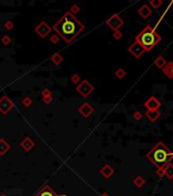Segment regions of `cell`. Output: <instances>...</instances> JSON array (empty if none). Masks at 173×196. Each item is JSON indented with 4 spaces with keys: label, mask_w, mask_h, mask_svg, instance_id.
<instances>
[{
    "label": "cell",
    "mask_w": 173,
    "mask_h": 196,
    "mask_svg": "<svg viewBox=\"0 0 173 196\" xmlns=\"http://www.w3.org/2000/svg\"><path fill=\"white\" fill-rule=\"evenodd\" d=\"M85 26L77 20L69 11L64 13V15L53 26V30L60 36L66 43H72L82 31H84Z\"/></svg>",
    "instance_id": "6da1fadb"
},
{
    "label": "cell",
    "mask_w": 173,
    "mask_h": 196,
    "mask_svg": "<svg viewBox=\"0 0 173 196\" xmlns=\"http://www.w3.org/2000/svg\"><path fill=\"white\" fill-rule=\"evenodd\" d=\"M146 156L158 169H164L173 158V151L163 142H158Z\"/></svg>",
    "instance_id": "7a4b0ae2"
},
{
    "label": "cell",
    "mask_w": 173,
    "mask_h": 196,
    "mask_svg": "<svg viewBox=\"0 0 173 196\" xmlns=\"http://www.w3.org/2000/svg\"><path fill=\"white\" fill-rule=\"evenodd\" d=\"M160 41V35L151 26H147L136 38V42L143 47L145 51H151Z\"/></svg>",
    "instance_id": "3957f363"
},
{
    "label": "cell",
    "mask_w": 173,
    "mask_h": 196,
    "mask_svg": "<svg viewBox=\"0 0 173 196\" xmlns=\"http://www.w3.org/2000/svg\"><path fill=\"white\" fill-rule=\"evenodd\" d=\"M77 91L82 97H87L94 91V86L88 80H82V82H80V84L77 87Z\"/></svg>",
    "instance_id": "277c9868"
},
{
    "label": "cell",
    "mask_w": 173,
    "mask_h": 196,
    "mask_svg": "<svg viewBox=\"0 0 173 196\" xmlns=\"http://www.w3.org/2000/svg\"><path fill=\"white\" fill-rule=\"evenodd\" d=\"M12 108H13V102L10 98L7 97L6 95H4V96L0 98V112L2 114H6Z\"/></svg>",
    "instance_id": "5b68a950"
},
{
    "label": "cell",
    "mask_w": 173,
    "mask_h": 196,
    "mask_svg": "<svg viewBox=\"0 0 173 196\" xmlns=\"http://www.w3.org/2000/svg\"><path fill=\"white\" fill-rule=\"evenodd\" d=\"M106 25H108L113 31H117L123 26V21L118 14H113L106 21Z\"/></svg>",
    "instance_id": "8992f818"
},
{
    "label": "cell",
    "mask_w": 173,
    "mask_h": 196,
    "mask_svg": "<svg viewBox=\"0 0 173 196\" xmlns=\"http://www.w3.org/2000/svg\"><path fill=\"white\" fill-rule=\"evenodd\" d=\"M35 31H36V33L40 36V37L45 38L50 34L51 28L46 21H42V23H40L39 25L37 26L36 29H35Z\"/></svg>",
    "instance_id": "52a82bcc"
},
{
    "label": "cell",
    "mask_w": 173,
    "mask_h": 196,
    "mask_svg": "<svg viewBox=\"0 0 173 196\" xmlns=\"http://www.w3.org/2000/svg\"><path fill=\"white\" fill-rule=\"evenodd\" d=\"M144 105L148 111H159V108H160L162 104L155 96H152L145 102Z\"/></svg>",
    "instance_id": "ba28073f"
},
{
    "label": "cell",
    "mask_w": 173,
    "mask_h": 196,
    "mask_svg": "<svg viewBox=\"0 0 173 196\" xmlns=\"http://www.w3.org/2000/svg\"><path fill=\"white\" fill-rule=\"evenodd\" d=\"M128 51L136 57V58H139V57L145 53V49L137 42H134L130 45L129 48H128Z\"/></svg>",
    "instance_id": "9c48e42d"
},
{
    "label": "cell",
    "mask_w": 173,
    "mask_h": 196,
    "mask_svg": "<svg viewBox=\"0 0 173 196\" xmlns=\"http://www.w3.org/2000/svg\"><path fill=\"white\" fill-rule=\"evenodd\" d=\"M79 112L82 114V116L88 118V116H90L94 112V108H93V106L89 103V102H85V103H82L79 107Z\"/></svg>",
    "instance_id": "30bf717a"
},
{
    "label": "cell",
    "mask_w": 173,
    "mask_h": 196,
    "mask_svg": "<svg viewBox=\"0 0 173 196\" xmlns=\"http://www.w3.org/2000/svg\"><path fill=\"white\" fill-rule=\"evenodd\" d=\"M35 196H66V195H58L52 190V188L49 185H45L40 189L39 192Z\"/></svg>",
    "instance_id": "8fae6325"
},
{
    "label": "cell",
    "mask_w": 173,
    "mask_h": 196,
    "mask_svg": "<svg viewBox=\"0 0 173 196\" xmlns=\"http://www.w3.org/2000/svg\"><path fill=\"white\" fill-rule=\"evenodd\" d=\"M137 13H139V14L144 18V20H147V18L152 14V8L148 4H144V5L137 10Z\"/></svg>",
    "instance_id": "7c38bea8"
},
{
    "label": "cell",
    "mask_w": 173,
    "mask_h": 196,
    "mask_svg": "<svg viewBox=\"0 0 173 196\" xmlns=\"http://www.w3.org/2000/svg\"><path fill=\"white\" fill-rule=\"evenodd\" d=\"M34 146H35V142L31 139L30 137H26L25 139L20 142V147H22L23 150H26V151L32 150L33 148H34Z\"/></svg>",
    "instance_id": "4fadbf2b"
},
{
    "label": "cell",
    "mask_w": 173,
    "mask_h": 196,
    "mask_svg": "<svg viewBox=\"0 0 173 196\" xmlns=\"http://www.w3.org/2000/svg\"><path fill=\"white\" fill-rule=\"evenodd\" d=\"M145 114H146V116L150 119L152 123L157 122L161 116V113H160V111H147Z\"/></svg>",
    "instance_id": "5bb4252c"
},
{
    "label": "cell",
    "mask_w": 173,
    "mask_h": 196,
    "mask_svg": "<svg viewBox=\"0 0 173 196\" xmlns=\"http://www.w3.org/2000/svg\"><path fill=\"white\" fill-rule=\"evenodd\" d=\"M162 71L166 77H168V79H173V61H169V63H166Z\"/></svg>",
    "instance_id": "9a60e30c"
},
{
    "label": "cell",
    "mask_w": 173,
    "mask_h": 196,
    "mask_svg": "<svg viewBox=\"0 0 173 196\" xmlns=\"http://www.w3.org/2000/svg\"><path fill=\"white\" fill-rule=\"evenodd\" d=\"M100 173L105 177V178H109V177H111L113 175L114 171H113V169L111 168L109 164H105V166L100 169Z\"/></svg>",
    "instance_id": "2e32d148"
},
{
    "label": "cell",
    "mask_w": 173,
    "mask_h": 196,
    "mask_svg": "<svg viewBox=\"0 0 173 196\" xmlns=\"http://www.w3.org/2000/svg\"><path fill=\"white\" fill-rule=\"evenodd\" d=\"M9 149H10V145L3 138H1L0 139V155H4Z\"/></svg>",
    "instance_id": "e0dca14e"
},
{
    "label": "cell",
    "mask_w": 173,
    "mask_h": 196,
    "mask_svg": "<svg viewBox=\"0 0 173 196\" xmlns=\"http://www.w3.org/2000/svg\"><path fill=\"white\" fill-rule=\"evenodd\" d=\"M164 174L168 179H173V164L169 162L164 168Z\"/></svg>",
    "instance_id": "ac0fdd59"
},
{
    "label": "cell",
    "mask_w": 173,
    "mask_h": 196,
    "mask_svg": "<svg viewBox=\"0 0 173 196\" xmlns=\"http://www.w3.org/2000/svg\"><path fill=\"white\" fill-rule=\"evenodd\" d=\"M166 63H167V61H166V59L163 56H159L158 58H156L155 61H154V64H155L158 69H161V70L166 66Z\"/></svg>",
    "instance_id": "d6986e66"
},
{
    "label": "cell",
    "mask_w": 173,
    "mask_h": 196,
    "mask_svg": "<svg viewBox=\"0 0 173 196\" xmlns=\"http://www.w3.org/2000/svg\"><path fill=\"white\" fill-rule=\"evenodd\" d=\"M62 60H63V57L60 53H58V52L57 53H54L53 55L51 56V61L54 64H56V66L60 64L61 63H62Z\"/></svg>",
    "instance_id": "ffe728a7"
},
{
    "label": "cell",
    "mask_w": 173,
    "mask_h": 196,
    "mask_svg": "<svg viewBox=\"0 0 173 196\" xmlns=\"http://www.w3.org/2000/svg\"><path fill=\"white\" fill-rule=\"evenodd\" d=\"M134 185L137 186V187L141 188L142 186H143L144 184H145V180H144V178H142L141 176L137 177V178L134 179Z\"/></svg>",
    "instance_id": "44dd1931"
},
{
    "label": "cell",
    "mask_w": 173,
    "mask_h": 196,
    "mask_svg": "<svg viewBox=\"0 0 173 196\" xmlns=\"http://www.w3.org/2000/svg\"><path fill=\"white\" fill-rule=\"evenodd\" d=\"M163 4L162 0H151L150 1V5L153 7V8H159L161 5Z\"/></svg>",
    "instance_id": "7402d4cb"
},
{
    "label": "cell",
    "mask_w": 173,
    "mask_h": 196,
    "mask_svg": "<svg viewBox=\"0 0 173 196\" xmlns=\"http://www.w3.org/2000/svg\"><path fill=\"white\" fill-rule=\"evenodd\" d=\"M115 76L118 79H123L126 76V71L123 70V69H118V70L115 71Z\"/></svg>",
    "instance_id": "603a6c76"
},
{
    "label": "cell",
    "mask_w": 173,
    "mask_h": 196,
    "mask_svg": "<svg viewBox=\"0 0 173 196\" xmlns=\"http://www.w3.org/2000/svg\"><path fill=\"white\" fill-rule=\"evenodd\" d=\"M143 116H144V114L139 111H136L134 113H132V118H134V121H137V122L141 121V119H143Z\"/></svg>",
    "instance_id": "cb8c5ba5"
},
{
    "label": "cell",
    "mask_w": 173,
    "mask_h": 196,
    "mask_svg": "<svg viewBox=\"0 0 173 196\" xmlns=\"http://www.w3.org/2000/svg\"><path fill=\"white\" fill-rule=\"evenodd\" d=\"M1 42L3 43L4 45H9L11 43V38L7 35H4L3 37L1 38Z\"/></svg>",
    "instance_id": "d4e9b609"
},
{
    "label": "cell",
    "mask_w": 173,
    "mask_h": 196,
    "mask_svg": "<svg viewBox=\"0 0 173 196\" xmlns=\"http://www.w3.org/2000/svg\"><path fill=\"white\" fill-rule=\"evenodd\" d=\"M22 103H23V106H26V107H29L30 105L32 104V99H31L30 97H25V98H23V99Z\"/></svg>",
    "instance_id": "484cf974"
},
{
    "label": "cell",
    "mask_w": 173,
    "mask_h": 196,
    "mask_svg": "<svg viewBox=\"0 0 173 196\" xmlns=\"http://www.w3.org/2000/svg\"><path fill=\"white\" fill-rule=\"evenodd\" d=\"M122 36H123V34L119 30L114 31V33H113V38H114L115 40H120L122 38Z\"/></svg>",
    "instance_id": "4316f807"
},
{
    "label": "cell",
    "mask_w": 173,
    "mask_h": 196,
    "mask_svg": "<svg viewBox=\"0 0 173 196\" xmlns=\"http://www.w3.org/2000/svg\"><path fill=\"white\" fill-rule=\"evenodd\" d=\"M80 75H77V74H74L73 76H72V78H70V81H72V83H77V82H80Z\"/></svg>",
    "instance_id": "83f0119b"
},
{
    "label": "cell",
    "mask_w": 173,
    "mask_h": 196,
    "mask_svg": "<svg viewBox=\"0 0 173 196\" xmlns=\"http://www.w3.org/2000/svg\"><path fill=\"white\" fill-rule=\"evenodd\" d=\"M50 41L52 42V43H57L58 41H59V36L57 35V34H54V35H52L51 37H50Z\"/></svg>",
    "instance_id": "f1b7e54d"
},
{
    "label": "cell",
    "mask_w": 173,
    "mask_h": 196,
    "mask_svg": "<svg viewBox=\"0 0 173 196\" xmlns=\"http://www.w3.org/2000/svg\"><path fill=\"white\" fill-rule=\"evenodd\" d=\"M42 96L43 97H47V96H52V93L49 89H44L43 91H42Z\"/></svg>",
    "instance_id": "f546056e"
},
{
    "label": "cell",
    "mask_w": 173,
    "mask_h": 196,
    "mask_svg": "<svg viewBox=\"0 0 173 196\" xmlns=\"http://www.w3.org/2000/svg\"><path fill=\"white\" fill-rule=\"evenodd\" d=\"M4 27H5L6 30H11V29L13 28V23L11 21H7L5 23V26H4Z\"/></svg>",
    "instance_id": "4dcf8cb0"
},
{
    "label": "cell",
    "mask_w": 173,
    "mask_h": 196,
    "mask_svg": "<svg viewBox=\"0 0 173 196\" xmlns=\"http://www.w3.org/2000/svg\"><path fill=\"white\" fill-rule=\"evenodd\" d=\"M79 11H80L79 6H77V5H72V8H70V11H69V13L73 14V13H77Z\"/></svg>",
    "instance_id": "1f68e13d"
},
{
    "label": "cell",
    "mask_w": 173,
    "mask_h": 196,
    "mask_svg": "<svg viewBox=\"0 0 173 196\" xmlns=\"http://www.w3.org/2000/svg\"><path fill=\"white\" fill-rule=\"evenodd\" d=\"M43 101H44V103H46V104H50L51 102L53 101V98H52V96L43 97Z\"/></svg>",
    "instance_id": "d6a6232c"
},
{
    "label": "cell",
    "mask_w": 173,
    "mask_h": 196,
    "mask_svg": "<svg viewBox=\"0 0 173 196\" xmlns=\"http://www.w3.org/2000/svg\"><path fill=\"white\" fill-rule=\"evenodd\" d=\"M156 173H157V175H158L159 177L165 176V174H164V169H158V171L156 172Z\"/></svg>",
    "instance_id": "836d02e7"
},
{
    "label": "cell",
    "mask_w": 173,
    "mask_h": 196,
    "mask_svg": "<svg viewBox=\"0 0 173 196\" xmlns=\"http://www.w3.org/2000/svg\"><path fill=\"white\" fill-rule=\"evenodd\" d=\"M102 196H109V195H108V194H106V193H104V194L102 195Z\"/></svg>",
    "instance_id": "e575fe53"
}]
</instances>
